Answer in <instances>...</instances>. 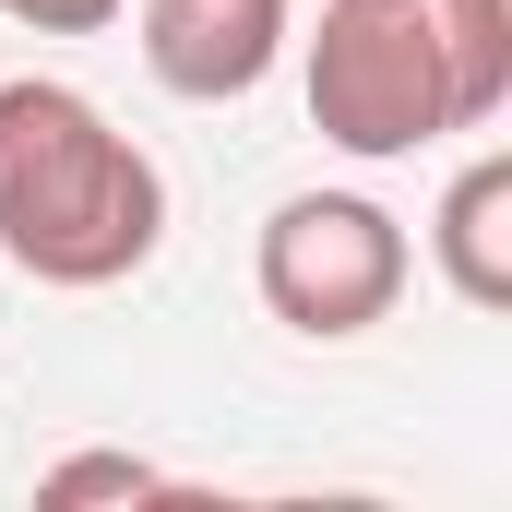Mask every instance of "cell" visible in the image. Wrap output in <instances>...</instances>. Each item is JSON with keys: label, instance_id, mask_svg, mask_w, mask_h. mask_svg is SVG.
<instances>
[{"label": "cell", "instance_id": "obj_1", "mask_svg": "<svg viewBox=\"0 0 512 512\" xmlns=\"http://www.w3.org/2000/svg\"><path fill=\"white\" fill-rule=\"evenodd\" d=\"M0 251L72 298L131 286L167 251V167L60 72L0 84Z\"/></svg>", "mask_w": 512, "mask_h": 512}, {"label": "cell", "instance_id": "obj_2", "mask_svg": "<svg viewBox=\"0 0 512 512\" xmlns=\"http://www.w3.org/2000/svg\"><path fill=\"white\" fill-rule=\"evenodd\" d=\"M512 96V0H322L310 131L358 167L489 131Z\"/></svg>", "mask_w": 512, "mask_h": 512}, {"label": "cell", "instance_id": "obj_3", "mask_svg": "<svg viewBox=\"0 0 512 512\" xmlns=\"http://www.w3.org/2000/svg\"><path fill=\"white\" fill-rule=\"evenodd\" d=\"M405 274H417L405 215L370 203V191H286V203L262 215V239H251L262 310H274L286 334H310V346H358L370 322H393Z\"/></svg>", "mask_w": 512, "mask_h": 512}, {"label": "cell", "instance_id": "obj_4", "mask_svg": "<svg viewBox=\"0 0 512 512\" xmlns=\"http://www.w3.org/2000/svg\"><path fill=\"white\" fill-rule=\"evenodd\" d=\"M131 36H143V72L167 96L227 108L286 60V0H131Z\"/></svg>", "mask_w": 512, "mask_h": 512}, {"label": "cell", "instance_id": "obj_5", "mask_svg": "<svg viewBox=\"0 0 512 512\" xmlns=\"http://www.w3.org/2000/svg\"><path fill=\"white\" fill-rule=\"evenodd\" d=\"M429 262H441V286L465 310H512V155L501 143L453 167V191L429 215Z\"/></svg>", "mask_w": 512, "mask_h": 512}, {"label": "cell", "instance_id": "obj_6", "mask_svg": "<svg viewBox=\"0 0 512 512\" xmlns=\"http://www.w3.org/2000/svg\"><path fill=\"white\" fill-rule=\"evenodd\" d=\"M155 489H167V465H143V453H72V465L36 477L48 512H72V501H155Z\"/></svg>", "mask_w": 512, "mask_h": 512}, {"label": "cell", "instance_id": "obj_7", "mask_svg": "<svg viewBox=\"0 0 512 512\" xmlns=\"http://www.w3.org/2000/svg\"><path fill=\"white\" fill-rule=\"evenodd\" d=\"M12 24H36V36H96V24H120L131 0H0Z\"/></svg>", "mask_w": 512, "mask_h": 512}]
</instances>
